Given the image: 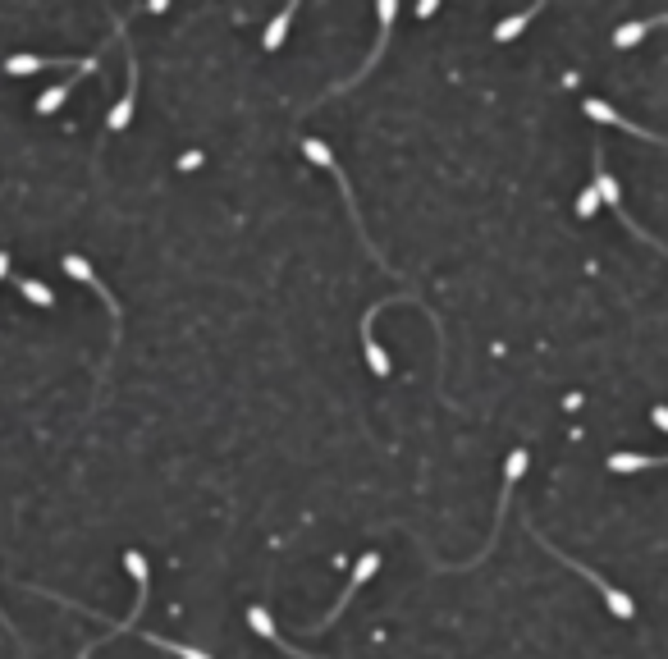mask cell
Here are the masks:
<instances>
[{"label": "cell", "mask_w": 668, "mask_h": 659, "mask_svg": "<svg viewBox=\"0 0 668 659\" xmlns=\"http://www.w3.org/2000/svg\"><path fill=\"white\" fill-rule=\"evenodd\" d=\"M65 275H69V280H78V284H87V289L97 293L101 303H106V312H110V321H115V325L124 321V312H119V303H115V293L97 280V271L87 266V257H74V252H69V257H65Z\"/></svg>", "instance_id": "277c9868"}, {"label": "cell", "mask_w": 668, "mask_h": 659, "mask_svg": "<svg viewBox=\"0 0 668 659\" xmlns=\"http://www.w3.org/2000/svg\"><path fill=\"white\" fill-rule=\"evenodd\" d=\"M19 293L28 298V303H37V307H55V293L46 289V284H37V280H19Z\"/></svg>", "instance_id": "9a60e30c"}, {"label": "cell", "mask_w": 668, "mask_h": 659, "mask_svg": "<svg viewBox=\"0 0 668 659\" xmlns=\"http://www.w3.org/2000/svg\"><path fill=\"white\" fill-rule=\"evenodd\" d=\"M147 641H151L156 650H165V655H179V659H211V655H202V650H193V646H179V641L156 637V632H147Z\"/></svg>", "instance_id": "5bb4252c"}, {"label": "cell", "mask_w": 668, "mask_h": 659, "mask_svg": "<svg viewBox=\"0 0 668 659\" xmlns=\"http://www.w3.org/2000/svg\"><path fill=\"white\" fill-rule=\"evenodd\" d=\"M595 188H600V202L614 211L618 220L627 225V234H636L641 243H650V248H659V257H668V243H659L655 234H646V229L636 225L632 216H627V206H623V193H618V184H614V174H609V165H604V147H595V179H591Z\"/></svg>", "instance_id": "7a4b0ae2"}, {"label": "cell", "mask_w": 668, "mask_h": 659, "mask_svg": "<svg viewBox=\"0 0 668 659\" xmlns=\"http://www.w3.org/2000/svg\"><path fill=\"white\" fill-rule=\"evenodd\" d=\"M124 55H129V87H124V97H119V106L106 115V129H110V133L129 129L133 106H138V55H133V46H129V42H124Z\"/></svg>", "instance_id": "8992f818"}, {"label": "cell", "mask_w": 668, "mask_h": 659, "mask_svg": "<svg viewBox=\"0 0 668 659\" xmlns=\"http://www.w3.org/2000/svg\"><path fill=\"white\" fill-rule=\"evenodd\" d=\"M83 60H60V55H10L5 60V74L10 78H28V74H42V69H78Z\"/></svg>", "instance_id": "9c48e42d"}, {"label": "cell", "mask_w": 668, "mask_h": 659, "mask_svg": "<svg viewBox=\"0 0 668 659\" xmlns=\"http://www.w3.org/2000/svg\"><path fill=\"white\" fill-rule=\"evenodd\" d=\"M248 623H252V632H257V637H266L270 646H280L289 659H321V655H307V650L289 646V641H284L280 632H275V623H270V614H266V609H261V605H252V609H248Z\"/></svg>", "instance_id": "30bf717a"}, {"label": "cell", "mask_w": 668, "mask_h": 659, "mask_svg": "<svg viewBox=\"0 0 668 659\" xmlns=\"http://www.w3.org/2000/svg\"><path fill=\"white\" fill-rule=\"evenodd\" d=\"M10 275V252H0V280Z\"/></svg>", "instance_id": "d6986e66"}, {"label": "cell", "mask_w": 668, "mask_h": 659, "mask_svg": "<svg viewBox=\"0 0 668 659\" xmlns=\"http://www.w3.org/2000/svg\"><path fill=\"white\" fill-rule=\"evenodd\" d=\"M298 5H302V0H284V10L270 19L266 37H261V46H266V51H280V46H284V37H289L293 19H298Z\"/></svg>", "instance_id": "8fae6325"}, {"label": "cell", "mask_w": 668, "mask_h": 659, "mask_svg": "<svg viewBox=\"0 0 668 659\" xmlns=\"http://www.w3.org/2000/svg\"><path fill=\"white\" fill-rule=\"evenodd\" d=\"M97 65H101L97 55H87L83 65H78V74H69V83H55L51 92H42V97H37V106H33V110H37V115H55V110H60V106H65V101H69V92H74V83H78V78L97 74Z\"/></svg>", "instance_id": "52a82bcc"}, {"label": "cell", "mask_w": 668, "mask_h": 659, "mask_svg": "<svg viewBox=\"0 0 668 659\" xmlns=\"http://www.w3.org/2000/svg\"><path fill=\"white\" fill-rule=\"evenodd\" d=\"M527 531H531V536H536V541H540V550H550V554H554V559H559V563H563V568H572V573H582V577H586V582H591V586H595V591H600V600H604V605H609V614H614V618H623V623H632V618H636V605H632V600H627V595H623V591H618V586H609V582H604V577H600V573H595V568H586V563L568 559V554H563V550H554V545H550V541H545V536H540V531H536V527H527Z\"/></svg>", "instance_id": "6da1fadb"}, {"label": "cell", "mask_w": 668, "mask_h": 659, "mask_svg": "<svg viewBox=\"0 0 668 659\" xmlns=\"http://www.w3.org/2000/svg\"><path fill=\"white\" fill-rule=\"evenodd\" d=\"M197 165H202V152H188L184 161H179V170H197Z\"/></svg>", "instance_id": "e0dca14e"}, {"label": "cell", "mask_w": 668, "mask_h": 659, "mask_svg": "<svg viewBox=\"0 0 668 659\" xmlns=\"http://www.w3.org/2000/svg\"><path fill=\"white\" fill-rule=\"evenodd\" d=\"M650 417H655V426H659V431H664V435H668V408H664V403H659V408H655V412H650Z\"/></svg>", "instance_id": "2e32d148"}, {"label": "cell", "mask_w": 668, "mask_h": 659, "mask_svg": "<svg viewBox=\"0 0 668 659\" xmlns=\"http://www.w3.org/2000/svg\"><path fill=\"white\" fill-rule=\"evenodd\" d=\"M376 568H380V554H376V550H371V554H362V559H357V568H353V582L344 586V600H339V605H334L330 614H325V623H316V627H321V632H325V627H330V623H339V614H344V605H348V600H353L357 591H362V586L371 582V573H376Z\"/></svg>", "instance_id": "ba28073f"}, {"label": "cell", "mask_w": 668, "mask_h": 659, "mask_svg": "<svg viewBox=\"0 0 668 659\" xmlns=\"http://www.w3.org/2000/svg\"><path fill=\"white\" fill-rule=\"evenodd\" d=\"M147 10L151 14H165V10H170V0H147Z\"/></svg>", "instance_id": "ac0fdd59"}, {"label": "cell", "mask_w": 668, "mask_h": 659, "mask_svg": "<svg viewBox=\"0 0 668 659\" xmlns=\"http://www.w3.org/2000/svg\"><path fill=\"white\" fill-rule=\"evenodd\" d=\"M527 463H531V454H527V449H513V454H508V467H504V486H499V513H495V527H490V541H485V550L476 554V559L458 563V568H472V563H481L485 554L495 550V541H499V522H504V508H508V495H513V486H518V476L527 472Z\"/></svg>", "instance_id": "3957f363"}, {"label": "cell", "mask_w": 668, "mask_h": 659, "mask_svg": "<svg viewBox=\"0 0 668 659\" xmlns=\"http://www.w3.org/2000/svg\"><path fill=\"white\" fill-rule=\"evenodd\" d=\"M650 467H668V458H650V454H614L609 458V472H650Z\"/></svg>", "instance_id": "4fadbf2b"}, {"label": "cell", "mask_w": 668, "mask_h": 659, "mask_svg": "<svg viewBox=\"0 0 668 659\" xmlns=\"http://www.w3.org/2000/svg\"><path fill=\"white\" fill-rule=\"evenodd\" d=\"M664 23H668V14H650V19H641V23H623V28L614 33V46H618V51H632L650 28H664Z\"/></svg>", "instance_id": "7c38bea8"}, {"label": "cell", "mask_w": 668, "mask_h": 659, "mask_svg": "<svg viewBox=\"0 0 668 659\" xmlns=\"http://www.w3.org/2000/svg\"><path fill=\"white\" fill-rule=\"evenodd\" d=\"M586 115L595 119V124H614V129H623V133H636V138H650V142H659V147H668V138L664 133H650V129H641V124H636V119H627V115H618L614 106H609V101H586Z\"/></svg>", "instance_id": "5b68a950"}]
</instances>
